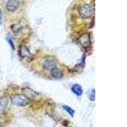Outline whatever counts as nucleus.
<instances>
[{"label":"nucleus","mask_w":127,"mask_h":127,"mask_svg":"<svg viewBox=\"0 0 127 127\" xmlns=\"http://www.w3.org/2000/svg\"><path fill=\"white\" fill-rule=\"evenodd\" d=\"M8 102V100L6 97H1L0 98V114H3L4 112L7 107Z\"/></svg>","instance_id":"6e6552de"},{"label":"nucleus","mask_w":127,"mask_h":127,"mask_svg":"<svg viewBox=\"0 0 127 127\" xmlns=\"http://www.w3.org/2000/svg\"><path fill=\"white\" fill-rule=\"evenodd\" d=\"M63 108L65 110V111H66L71 116H73L74 114V111L72 108H71V107L67 106V105H63Z\"/></svg>","instance_id":"9b49d317"},{"label":"nucleus","mask_w":127,"mask_h":127,"mask_svg":"<svg viewBox=\"0 0 127 127\" xmlns=\"http://www.w3.org/2000/svg\"><path fill=\"white\" fill-rule=\"evenodd\" d=\"M2 24V15H1V10H0V24Z\"/></svg>","instance_id":"4468645a"},{"label":"nucleus","mask_w":127,"mask_h":127,"mask_svg":"<svg viewBox=\"0 0 127 127\" xmlns=\"http://www.w3.org/2000/svg\"><path fill=\"white\" fill-rule=\"evenodd\" d=\"M22 95H24L26 98H28L29 100H33L37 97L38 94L33 90L29 88H24L22 90Z\"/></svg>","instance_id":"20e7f679"},{"label":"nucleus","mask_w":127,"mask_h":127,"mask_svg":"<svg viewBox=\"0 0 127 127\" xmlns=\"http://www.w3.org/2000/svg\"><path fill=\"white\" fill-rule=\"evenodd\" d=\"M72 92L74 94H76L78 96H80L83 94V89L81 86L78 85V84H75L71 88Z\"/></svg>","instance_id":"1a4fd4ad"},{"label":"nucleus","mask_w":127,"mask_h":127,"mask_svg":"<svg viewBox=\"0 0 127 127\" xmlns=\"http://www.w3.org/2000/svg\"><path fill=\"white\" fill-rule=\"evenodd\" d=\"M20 55L24 59H31L32 54L26 45H22L20 48Z\"/></svg>","instance_id":"423d86ee"},{"label":"nucleus","mask_w":127,"mask_h":127,"mask_svg":"<svg viewBox=\"0 0 127 127\" xmlns=\"http://www.w3.org/2000/svg\"><path fill=\"white\" fill-rule=\"evenodd\" d=\"M79 45L82 47L87 48L91 44V39H90V35L89 33H84L80 36L78 40Z\"/></svg>","instance_id":"7ed1b4c3"},{"label":"nucleus","mask_w":127,"mask_h":127,"mask_svg":"<svg viewBox=\"0 0 127 127\" xmlns=\"http://www.w3.org/2000/svg\"><path fill=\"white\" fill-rule=\"evenodd\" d=\"M19 6V0H8L6 3V7L10 12H14L17 10Z\"/></svg>","instance_id":"39448f33"},{"label":"nucleus","mask_w":127,"mask_h":127,"mask_svg":"<svg viewBox=\"0 0 127 127\" xmlns=\"http://www.w3.org/2000/svg\"><path fill=\"white\" fill-rule=\"evenodd\" d=\"M90 100H92V101H94L95 99V90H93L90 93Z\"/></svg>","instance_id":"f8f14e48"},{"label":"nucleus","mask_w":127,"mask_h":127,"mask_svg":"<svg viewBox=\"0 0 127 127\" xmlns=\"http://www.w3.org/2000/svg\"><path fill=\"white\" fill-rule=\"evenodd\" d=\"M12 102L13 105L23 107L28 105L30 102V100L26 98L23 95H15L11 98Z\"/></svg>","instance_id":"f03ea898"},{"label":"nucleus","mask_w":127,"mask_h":127,"mask_svg":"<svg viewBox=\"0 0 127 127\" xmlns=\"http://www.w3.org/2000/svg\"><path fill=\"white\" fill-rule=\"evenodd\" d=\"M79 15L84 19L92 17L95 13V8L90 4H84L79 8Z\"/></svg>","instance_id":"f257e3e1"},{"label":"nucleus","mask_w":127,"mask_h":127,"mask_svg":"<svg viewBox=\"0 0 127 127\" xmlns=\"http://www.w3.org/2000/svg\"><path fill=\"white\" fill-rule=\"evenodd\" d=\"M52 76L54 78L56 79H61L63 76V73L60 69H59L57 67H55L53 70H52Z\"/></svg>","instance_id":"9d476101"},{"label":"nucleus","mask_w":127,"mask_h":127,"mask_svg":"<svg viewBox=\"0 0 127 127\" xmlns=\"http://www.w3.org/2000/svg\"><path fill=\"white\" fill-rule=\"evenodd\" d=\"M57 67L56 62L53 60L48 59L43 62V68L48 71H52Z\"/></svg>","instance_id":"0eeeda50"},{"label":"nucleus","mask_w":127,"mask_h":127,"mask_svg":"<svg viewBox=\"0 0 127 127\" xmlns=\"http://www.w3.org/2000/svg\"><path fill=\"white\" fill-rule=\"evenodd\" d=\"M7 40H8V43H9V44H10L11 48H12V50H15V46H14V44H13V41H12V39H10V38H8Z\"/></svg>","instance_id":"ddd939ff"}]
</instances>
